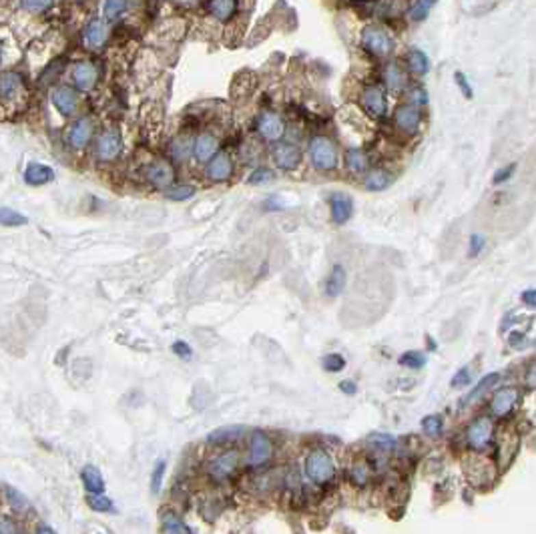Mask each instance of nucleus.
Listing matches in <instances>:
<instances>
[{"label": "nucleus", "mask_w": 536, "mask_h": 534, "mask_svg": "<svg viewBox=\"0 0 536 534\" xmlns=\"http://www.w3.org/2000/svg\"><path fill=\"white\" fill-rule=\"evenodd\" d=\"M520 299H522V303H524L526 307L536 309V290H526V292H522Z\"/></svg>", "instance_id": "nucleus-55"}, {"label": "nucleus", "mask_w": 536, "mask_h": 534, "mask_svg": "<svg viewBox=\"0 0 536 534\" xmlns=\"http://www.w3.org/2000/svg\"><path fill=\"white\" fill-rule=\"evenodd\" d=\"M219 139L211 133H201L195 137V143H193V155L199 163H209L219 151Z\"/></svg>", "instance_id": "nucleus-21"}, {"label": "nucleus", "mask_w": 536, "mask_h": 534, "mask_svg": "<svg viewBox=\"0 0 536 534\" xmlns=\"http://www.w3.org/2000/svg\"><path fill=\"white\" fill-rule=\"evenodd\" d=\"M245 428L243 426H223V428H217L213 430L207 436L209 444L221 446V444H229V442H235L243 436Z\"/></svg>", "instance_id": "nucleus-28"}, {"label": "nucleus", "mask_w": 536, "mask_h": 534, "mask_svg": "<svg viewBox=\"0 0 536 534\" xmlns=\"http://www.w3.org/2000/svg\"><path fill=\"white\" fill-rule=\"evenodd\" d=\"M0 534H18V526L10 516H0Z\"/></svg>", "instance_id": "nucleus-53"}, {"label": "nucleus", "mask_w": 536, "mask_h": 534, "mask_svg": "<svg viewBox=\"0 0 536 534\" xmlns=\"http://www.w3.org/2000/svg\"><path fill=\"white\" fill-rule=\"evenodd\" d=\"M271 155H273V163L281 171H296L301 163V151L294 143H277Z\"/></svg>", "instance_id": "nucleus-13"}, {"label": "nucleus", "mask_w": 536, "mask_h": 534, "mask_svg": "<svg viewBox=\"0 0 536 534\" xmlns=\"http://www.w3.org/2000/svg\"><path fill=\"white\" fill-rule=\"evenodd\" d=\"M384 81H386L387 89L392 90V92H400V90L406 89V85H408L406 71L398 62H387L386 68H384Z\"/></svg>", "instance_id": "nucleus-25"}, {"label": "nucleus", "mask_w": 536, "mask_h": 534, "mask_svg": "<svg viewBox=\"0 0 536 534\" xmlns=\"http://www.w3.org/2000/svg\"><path fill=\"white\" fill-rule=\"evenodd\" d=\"M368 442L372 446H376L378 450H382V452H390V450H394L396 448V438L394 436H390V434H372L370 438H368Z\"/></svg>", "instance_id": "nucleus-42"}, {"label": "nucleus", "mask_w": 536, "mask_h": 534, "mask_svg": "<svg viewBox=\"0 0 536 534\" xmlns=\"http://www.w3.org/2000/svg\"><path fill=\"white\" fill-rule=\"evenodd\" d=\"M398 361H400V366H404L408 370H420L422 366H426V356H424V352L410 350V352H404Z\"/></svg>", "instance_id": "nucleus-37"}, {"label": "nucleus", "mask_w": 536, "mask_h": 534, "mask_svg": "<svg viewBox=\"0 0 536 534\" xmlns=\"http://www.w3.org/2000/svg\"><path fill=\"white\" fill-rule=\"evenodd\" d=\"M273 456V442L268 434L264 432H253L249 440V454H247V464L251 468H261L268 464Z\"/></svg>", "instance_id": "nucleus-7"}, {"label": "nucleus", "mask_w": 536, "mask_h": 534, "mask_svg": "<svg viewBox=\"0 0 536 534\" xmlns=\"http://www.w3.org/2000/svg\"><path fill=\"white\" fill-rule=\"evenodd\" d=\"M255 129H257L259 137L269 143H279V139L285 135V123L277 113H271V111H266L257 117Z\"/></svg>", "instance_id": "nucleus-9"}, {"label": "nucleus", "mask_w": 536, "mask_h": 534, "mask_svg": "<svg viewBox=\"0 0 536 534\" xmlns=\"http://www.w3.org/2000/svg\"><path fill=\"white\" fill-rule=\"evenodd\" d=\"M307 153H309L311 165L322 173H329V171L337 169V165H340V149L326 135L311 137Z\"/></svg>", "instance_id": "nucleus-2"}, {"label": "nucleus", "mask_w": 536, "mask_h": 534, "mask_svg": "<svg viewBox=\"0 0 536 534\" xmlns=\"http://www.w3.org/2000/svg\"><path fill=\"white\" fill-rule=\"evenodd\" d=\"M434 6H436L434 0H420V2H414V4L408 6V18H410L412 23H422V21L430 14V10H432Z\"/></svg>", "instance_id": "nucleus-35"}, {"label": "nucleus", "mask_w": 536, "mask_h": 534, "mask_svg": "<svg viewBox=\"0 0 536 534\" xmlns=\"http://www.w3.org/2000/svg\"><path fill=\"white\" fill-rule=\"evenodd\" d=\"M428 103V92L424 87H414L410 89V105L414 107H420V105H426Z\"/></svg>", "instance_id": "nucleus-52"}, {"label": "nucleus", "mask_w": 536, "mask_h": 534, "mask_svg": "<svg viewBox=\"0 0 536 534\" xmlns=\"http://www.w3.org/2000/svg\"><path fill=\"white\" fill-rule=\"evenodd\" d=\"M454 81H456V85L460 87L462 94H464L466 99H472V97H474V90H472L470 83H468V77H466L462 71H456V73H454Z\"/></svg>", "instance_id": "nucleus-48"}, {"label": "nucleus", "mask_w": 536, "mask_h": 534, "mask_svg": "<svg viewBox=\"0 0 536 534\" xmlns=\"http://www.w3.org/2000/svg\"><path fill=\"white\" fill-rule=\"evenodd\" d=\"M514 171H516V163H508L505 167H500L496 173H494V177H492V183L494 185H502V183H507L508 179L514 175Z\"/></svg>", "instance_id": "nucleus-47"}, {"label": "nucleus", "mask_w": 536, "mask_h": 534, "mask_svg": "<svg viewBox=\"0 0 536 534\" xmlns=\"http://www.w3.org/2000/svg\"><path fill=\"white\" fill-rule=\"evenodd\" d=\"M145 177H147V181H149L155 189L167 191V189L173 187L175 171H173V167H171L169 163H165V161H155V163H151V165L145 167Z\"/></svg>", "instance_id": "nucleus-14"}, {"label": "nucleus", "mask_w": 536, "mask_h": 534, "mask_svg": "<svg viewBox=\"0 0 536 534\" xmlns=\"http://www.w3.org/2000/svg\"><path fill=\"white\" fill-rule=\"evenodd\" d=\"M29 97L27 81L16 71H2L0 73V107L14 111L18 109Z\"/></svg>", "instance_id": "nucleus-1"}, {"label": "nucleus", "mask_w": 536, "mask_h": 534, "mask_svg": "<svg viewBox=\"0 0 536 534\" xmlns=\"http://www.w3.org/2000/svg\"><path fill=\"white\" fill-rule=\"evenodd\" d=\"M470 382H472V372H470V368L468 366H464V368H460L454 376H452V387H466L470 386Z\"/></svg>", "instance_id": "nucleus-45"}, {"label": "nucleus", "mask_w": 536, "mask_h": 534, "mask_svg": "<svg viewBox=\"0 0 536 534\" xmlns=\"http://www.w3.org/2000/svg\"><path fill=\"white\" fill-rule=\"evenodd\" d=\"M94 135V119L90 115H83L75 120L68 129V145L73 149H85Z\"/></svg>", "instance_id": "nucleus-11"}, {"label": "nucleus", "mask_w": 536, "mask_h": 534, "mask_svg": "<svg viewBox=\"0 0 536 534\" xmlns=\"http://www.w3.org/2000/svg\"><path fill=\"white\" fill-rule=\"evenodd\" d=\"M394 123H396V127H398L402 133H406V135L418 133V129H420V125H422L420 107H414V105H410V103L398 107L396 113H394Z\"/></svg>", "instance_id": "nucleus-16"}, {"label": "nucleus", "mask_w": 536, "mask_h": 534, "mask_svg": "<svg viewBox=\"0 0 536 534\" xmlns=\"http://www.w3.org/2000/svg\"><path fill=\"white\" fill-rule=\"evenodd\" d=\"M205 8H207V12L213 18L225 23V21H229V18L235 16L239 4L238 2H233V0H213V2H207V4H205Z\"/></svg>", "instance_id": "nucleus-27"}, {"label": "nucleus", "mask_w": 536, "mask_h": 534, "mask_svg": "<svg viewBox=\"0 0 536 534\" xmlns=\"http://www.w3.org/2000/svg\"><path fill=\"white\" fill-rule=\"evenodd\" d=\"M27 223H29V219L23 213H18L16 209L0 207V225L2 227H23Z\"/></svg>", "instance_id": "nucleus-33"}, {"label": "nucleus", "mask_w": 536, "mask_h": 534, "mask_svg": "<svg viewBox=\"0 0 536 534\" xmlns=\"http://www.w3.org/2000/svg\"><path fill=\"white\" fill-rule=\"evenodd\" d=\"M73 81H75V89L79 90V92H90L97 87L99 71L89 60H81L73 68Z\"/></svg>", "instance_id": "nucleus-17"}, {"label": "nucleus", "mask_w": 536, "mask_h": 534, "mask_svg": "<svg viewBox=\"0 0 536 534\" xmlns=\"http://www.w3.org/2000/svg\"><path fill=\"white\" fill-rule=\"evenodd\" d=\"M51 103L62 117H73L79 109V90L68 85H59L51 92Z\"/></svg>", "instance_id": "nucleus-10"}, {"label": "nucleus", "mask_w": 536, "mask_h": 534, "mask_svg": "<svg viewBox=\"0 0 536 534\" xmlns=\"http://www.w3.org/2000/svg\"><path fill=\"white\" fill-rule=\"evenodd\" d=\"M165 470H167V462L165 460H157L155 468H153V474H151V492L157 496L161 494V488H163V480H165Z\"/></svg>", "instance_id": "nucleus-38"}, {"label": "nucleus", "mask_w": 536, "mask_h": 534, "mask_svg": "<svg viewBox=\"0 0 536 534\" xmlns=\"http://www.w3.org/2000/svg\"><path fill=\"white\" fill-rule=\"evenodd\" d=\"M161 534H191V531L175 512L165 510L161 514Z\"/></svg>", "instance_id": "nucleus-32"}, {"label": "nucleus", "mask_w": 536, "mask_h": 534, "mask_svg": "<svg viewBox=\"0 0 536 534\" xmlns=\"http://www.w3.org/2000/svg\"><path fill=\"white\" fill-rule=\"evenodd\" d=\"M275 179V173L269 169V167H257L249 177H247V183L249 185H266V183H271Z\"/></svg>", "instance_id": "nucleus-43"}, {"label": "nucleus", "mask_w": 536, "mask_h": 534, "mask_svg": "<svg viewBox=\"0 0 536 534\" xmlns=\"http://www.w3.org/2000/svg\"><path fill=\"white\" fill-rule=\"evenodd\" d=\"M109 36H111V30L103 18H90L87 27L83 29V42L92 51L103 49L109 42Z\"/></svg>", "instance_id": "nucleus-15"}, {"label": "nucleus", "mask_w": 536, "mask_h": 534, "mask_svg": "<svg viewBox=\"0 0 536 534\" xmlns=\"http://www.w3.org/2000/svg\"><path fill=\"white\" fill-rule=\"evenodd\" d=\"M344 288H346V267L342 266V264H335V266L331 267L328 279H326V285H324L326 296L333 299V297H337L344 292Z\"/></svg>", "instance_id": "nucleus-26"}, {"label": "nucleus", "mask_w": 536, "mask_h": 534, "mask_svg": "<svg viewBox=\"0 0 536 534\" xmlns=\"http://www.w3.org/2000/svg\"><path fill=\"white\" fill-rule=\"evenodd\" d=\"M508 344H510L514 350H520V348L526 344V338H524V333H520V331H512L510 338H508Z\"/></svg>", "instance_id": "nucleus-54"}, {"label": "nucleus", "mask_w": 536, "mask_h": 534, "mask_svg": "<svg viewBox=\"0 0 536 534\" xmlns=\"http://www.w3.org/2000/svg\"><path fill=\"white\" fill-rule=\"evenodd\" d=\"M193 139L189 135H177L171 145H169V155L175 163H185L193 157Z\"/></svg>", "instance_id": "nucleus-23"}, {"label": "nucleus", "mask_w": 536, "mask_h": 534, "mask_svg": "<svg viewBox=\"0 0 536 534\" xmlns=\"http://www.w3.org/2000/svg\"><path fill=\"white\" fill-rule=\"evenodd\" d=\"M241 462V454L238 450H225L221 454H217L215 458H211L207 464V474L215 482H225L227 478L235 474Z\"/></svg>", "instance_id": "nucleus-6"}, {"label": "nucleus", "mask_w": 536, "mask_h": 534, "mask_svg": "<svg viewBox=\"0 0 536 534\" xmlns=\"http://www.w3.org/2000/svg\"><path fill=\"white\" fill-rule=\"evenodd\" d=\"M127 10H129V4L123 2V0H111V2H107V4L103 6V12H105V16H107L109 21H117Z\"/></svg>", "instance_id": "nucleus-40"}, {"label": "nucleus", "mask_w": 536, "mask_h": 534, "mask_svg": "<svg viewBox=\"0 0 536 534\" xmlns=\"http://www.w3.org/2000/svg\"><path fill=\"white\" fill-rule=\"evenodd\" d=\"M322 366H324V370L329 372V374H337V372H342V370L346 368V359H344V356H340V354H328V356L322 359Z\"/></svg>", "instance_id": "nucleus-44"}, {"label": "nucleus", "mask_w": 536, "mask_h": 534, "mask_svg": "<svg viewBox=\"0 0 536 534\" xmlns=\"http://www.w3.org/2000/svg\"><path fill=\"white\" fill-rule=\"evenodd\" d=\"M368 165H370L368 155L361 149L352 147L346 151V167L352 175H356V177L363 175L368 171Z\"/></svg>", "instance_id": "nucleus-29"}, {"label": "nucleus", "mask_w": 536, "mask_h": 534, "mask_svg": "<svg viewBox=\"0 0 536 534\" xmlns=\"http://www.w3.org/2000/svg\"><path fill=\"white\" fill-rule=\"evenodd\" d=\"M340 390L346 392V394H350V396H354V394L357 392L356 384H354L352 380H344V382H340Z\"/></svg>", "instance_id": "nucleus-56"}, {"label": "nucleus", "mask_w": 536, "mask_h": 534, "mask_svg": "<svg viewBox=\"0 0 536 534\" xmlns=\"http://www.w3.org/2000/svg\"><path fill=\"white\" fill-rule=\"evenodd\" d=\"M87 505L94 512H111L113 510V500L107 498L105 494H90L89 498H87Z\"/></svg>", "instance_id": "nucleus-41"}, {"label": "nucleus", "mask_w": 536, "mask_h": 534, "mask_svg": "<svg viewBox=\"0 0 536 534\" xmlns=\"http://www.w3.org/2000/svg\"><path fill=\"white\" fill-rule=\"evenodd\" d=\"M406 64H408V71L416 77H424L430 73V57L420 49H412L406 55Z\"/></svg>", "instance_id": "nucleus-30"}, {"label": "nucleus", "mask_w": 536, "mask_h": 534, "mask_svg": "<svg viewBox=\"0 0 536 534\" xmlns=\"http://www.w3.org/2000/svg\"><path fill=\"white\" fill-rule=\"evenodd\" d=\"M422 430L430 438H438L444 430V418L440 414H430L422 420Z\"/></svg>", "instance_id": "nucleus-36"}, {"label": "nucleus", "mask_w": 536, "mask_h": 534, "mask_svg": "<svg viewBox=\"0 0 536 534\" xmlns=\"http://www.w3.org/2000/svg\"><path fill=\"white\" fill-rule=\"evenodd\" d=\"M0 62H2V40H0Z\"/></svg>", "instance_id": "nucleus-60"}, {"label": "nucleus", "mask_w": 536, "mask_h": 534, "mask_svg": "<svg viewBox=\"0 0 536 534\" xmlns=\"http://www.w3.org/2000/svg\"><path fill=\"white\" fill-rule=\"evenodd\" d=\"M466 440H468L470 448L484 450L486 446L492 442V422H490L488 418H478V420H474V422L468 426Z\"/></svg>", "instance_id": "nucleus-19"}, {"label": "nucleus", "mask_w": 536, "mask_h": 534, "mask_svg": "<svg viewBox=\"0 0 536 534\" xmlns=\"http://www.w3.org/2000/svg\"><path fill=\"white\" fill-rule=\"evenodd\" d=\"M361 107L374 119H384L387 113V101L384 90L378 85H368L361 90Z\"/></svg>", "instance_id": "nucleus-8"}, {"label": "nucleus", "mask_w": 536, "mask_h": 534, "mask_svg": "<svg viewBox=\"0 0 536 534\" xmlns=\"http://www.w3.org/2000/svg\"><path fill=\"white\" fill-rule=\"evenodd\" d=\"M171 350H173V354L181 359H191L193 357V350H191V346L187 344V342H183V340H179L175 342L173 346H171Z\"/></svg>", "instance_id": "nucleus-50"}, {"label": "nucleus", "mask_w": 536, "mask_h": 534, "mask_svg": "<svg viewBox=\"0 0 536 534\" xmlns=\"http://www.w3.org/2000/svg\"><path fill=\"white\" fill-rule=\"evenodd\" d=\"M81 480H83V486L89 494H103L105 492V478L101 474V470L92 464H87L83 470H81Z\"/></svg>", "instance_id": "nucleus-24"}, {"label": "nucleus", "mask_w": 536, "mask_h": 534, "mask_svg": "<svg viewBox=\"0 0 536 534\" xmlns=\"http://www.w3.org/2000/svg\"><path fill=\"white\" fill-rule=\"evenodd\" d=\"M36 534H57L51 526H47V524H40L38 529H36Z\"/></svg>", "instance_id": "nucleus-58"}, {"label": "nucleus", "mask_w": 536, "mask_h": 534, "mask_svg": "<svg viewBox=\"0 0 536 534\" xmlns=\"http://www.w3.org/2000/svg\"><path fill=\"white\" fill-rule=\"evenodd\" d=\"M55 169L49 167V165H42V163H29L27 169H25V183L27 185H32V187H40V185H47V183H53L55 181Z\"/></svg>", "instance_id": "nucleus-22"}, {"label": "nucleus", "mask_w": 536, "mask_h": 534, "mask_svg": "<svg viewBox=\"0 0 536 534\" xmlns=\"http://www.w3.org/2000/svg\"><path fill=\"white\" fill-rule=\"evenodd\" d=\"M498 380H500V374H498V372H490L488 376H484V378L478 382V386L474 387V390H472L468 396H466V400H464V402H466V404H470V402L478 400V398H480V396H482L486 390H490V387L494 386V384H498Z\"/></svg>", "instance_id": "nucleus-34"}, {"label": "nucleus", "mask_w": 536, "mask_h": 534, "mask_svg": "<svg viewBox=\"0 0 536 534\" xmlns=\"http://www.w3.org/2000/svg\"><path fill=\"white\" fill-rule=\"evenodd\" d=\"M6 496H8V500H10V505L12 508H16V512H21V510H27L29 508V500L18 492V490H12V488H6Z\"/></svg>", "instance_id": "nucleus-46"}, {"label": "nucleus", "mask_w": 536, "mask_h": 534, "mask_svg": "<svg viewBox=\"0 0 536 534\" xmlns=\"http://www.w3.org/2000/svg\"><path fill=\"white\" fill-rule=\"evenodd\" d=\"M233 159L227 151H219L211 161L207 163V169H205V175H207L211 181L215 183H221V181H227V179L233 175Z\"/></svg>", "instance_id": "nucleus-18"}, {"label": "nucleus", "mask_w": 536, "mask_h": 534, "mask_svg": "<svg viewBox=\"0 0 536 534\" xmlns=\"http://www.w3.org/2000/svg\"><path fill=\"white\" fill-rule=\"evenodd\" d=\"M354 478H356L357 484H363V482L368 480V472H366V468H363V466L356 468V470H354Z\"/></svg>", "instance_id": "nucleus-57"}, {"label": "nucleus", "mask_w": 536, "mask_h": 534, "mask_svg": "<svg viewBox=\"0 0 536 534\" xmlns=\"http://www.w3.org/2000/svg\"><path fill=\"white\" fill-rule=\"evenodd\" d=\"M361 47L374 57H386L394 49V38L378 25H370L361 30Z\"/></svg>", "instance_id": "nucleus-4"}, {"label": "nucleus", "mask_w": 536, "mask_h": 534, "mask_svg": "<svg viewBox=\"0 0 536 534\" xmlns=\"http://www.w3.org/2000/svg\"><path fill=\"white\" fill-rule=\"evenodd\" d=\"M195 195V187L191 185H173L171 189L165 191V197L171 201H187Z\"/></svg>", "instance_id": "nucleus-39"}, {"label": "nucleus", "mask_w": 536, "mask_h": 534, "mask_svg": "<svg viewBox=\"0 0 536 534\" xmlns=\"http://www.w3.org/2000/svg\"><path fill=\"white\" fill-rule=\"evenodd\" d=\"M518 402V390L516 387H502L494 394L492 402H490V412L498 418H505L510 414V410L514 408V404Z\"/></svg>", "instance_id": "nucleus-20"}, {"label": "nucleus", "mask_w": 536, "mask_h": 534, "mask_svg": "<svg viewBox=\"0 0 536 534\" xmlns=\"http://www.w3.org/2000/svg\"><path fill=\"white\" fill-rule=\"evenodd\" d=\"M120 151H123V139H120L119 129H115V127L103 129L97 137L94 157L101 163H113L115 159H119Z\"/></svg>", "instance_id": "nucleus-5"}, {"label": "nucleus", "mask_w": 536, "mask_h": 534, "mask_svg": "<svg viewBox=\"0 0 536 534\" xmlns=\"http://www.w3.org/2000/svg\"><path fill=\"white\" fill-rule=\"evenodd\" d=\"M329 215H331V221L335 225L348 223L354 215V199L348 193L333 191L329 195Z\"/></svg>", "instance_id": "nucleus-12"}, {"label": "nucleus", "mask_w": 536, "mask_h": 534, "mask_svg": "<svg viewBox=\"0 0 536 534\" xmlns=\"http://www.w3.org/2000/svg\"><path fill=\"white\" fill-rule=\"evenodd\" d=\"M394 181V175L386 171V169H376L372 173L366 175V181H363V187L372 193H378V191H386L387 187L392 185Z\"/></svg>", "instance_id": "nucleus-31"}, {"label": "nucleus", "mask_w": 536, "mask_h": 534, "mask_svg": "<svg viewBox=\"0 0 536 534\" xmlns=\"http://www.w3.org/2000/svg\"><path fill=\"white\" fill-rule=\"evenodd\" d=\"M51 2H38V0H32V2H23L21 4V8H25V10H29L32 14H40V12H44V10H51Z\"/></svg>", "instance_id": "nucleus-51"}, {"label": "nucleus", "mask_w": 536, "mask_h": 534, "mask_svg": "<svg viewBox=\"0 0 536 534\" xmlns=\"http://www.w3.org/2000/svg\"><path fill=\"white\" fill-rule=\"evenodd\" d=\"M303 470L309 482L314 484H328L329 480L335 476V464L333 458L326 450H311L305 458Z\"/></svg>", "instance_id": "nucleus-3"}, {"label": "nucleus", "mask_w": 536, "mask_h": 534, "mask_svg": "<svg viewBox=\"0 0 536 534\" xmlns=\"http://www.w3.org/2000/svg\"><path fill=\"white\" fill-rule=\"evenodd\" d=\"M528 384H531V386H536V366L531 370V374H528Z\"/></svg>", "instance_id": "nucleus-59"}, {"label": "nucleus", "mask_w": 536, "mask_h": 534, "mask_svg": "<svg viewBox=\"0 0 536 534\" xmlns=\"http://www.w3.org/2000/svg\"><path fill=\"white\" fill-rule=\"evenodd\" d=\"M486 247V238L482 233H474L470 238V247H468V255L470 257H478L482 253V249Z\"/></svg>", "instance_id": "nucleus-49"}]
</instances>
